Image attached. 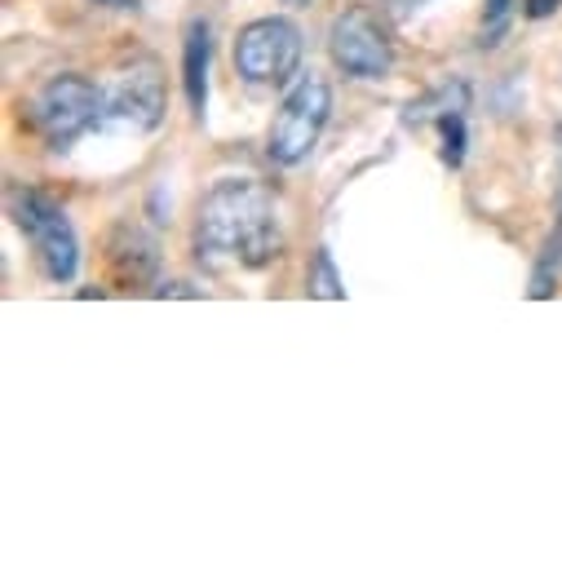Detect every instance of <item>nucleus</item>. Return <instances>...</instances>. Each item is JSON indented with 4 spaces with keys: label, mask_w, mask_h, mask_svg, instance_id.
<instances>
[{
    "label": "nucleus",
    "mask_w": 562,
    "mask_h": 562,
    "mask_svg": "<svg viewBox=\"0 0 562 562\" xmlns=\"http://www.w3.org/2000/svg\"><path fill=\"white\" fill-rule=\"evenodd\" d=\"M195 248L209 261H235L261 270L284 248L274 195L252 178H226L200 200Z\"/></svg>",
    "instance_id": "obj_1"
},
{
    "label": "nucleus",
    "mask_w": 562,
    "mask_h": 562,
    "mask_svg": "<svg viewBox=\"0 0 562 562\" xmlns=\"http://www.w3.org/2000/svg\"><path fill=\"white\" fill-rule=\"evenodd\" d=\"M328 115H333V89H328V80L315 76V71L302 76L289 89V98L279 102V111H274V124H270V137H266V156L274 165H284V169L302 165L315 151Z\"/></svg>",
    "instance_id": "obj_2"
},
{
    "label": "nucleus",
    "mask_w": 562,
    "mask_h": 562,
    "mask_svg": "<svg viewBox=\"0 0 562 562\" xmlns=\"http://www.w3.org/2000/svg\"><path fill=\"white\" fill-rule=\"evenodd\" d=\"M98 124H102V85H93L85 76L63 71L32 102V128L54 151H67L71 143H80V137Z\"/></svg>",
    "instance_id": "obj_3"
},
{
    "label": "nucleus",
    "mask_w": 562,
    "mask_h": 562,
    "mask_svg": "<svg viewBox=\"0 0 562 562\" xmlns=\"http://www.w3.org/2000/svg\"><path fill=\"white\" fill-rule=\"evenodd\" d=\"M14 222L27 235V244H32L36 261H41L45 279H54V284H71L76 266H80V239H76L71 217L45 191H19Z\"/></svg>",
    "instance_id": "obj_4"
},
{
    "label": "nucleus",
    "mask_w": 562,
    "mask_h": 562,
    "mask_svg": "<svg viewBox=\"0 0 562 562\" xmlns=\"http://www.w3.org/2000/svg\"><path fill=\"white\" fill-rule=\"evenodd\" d=\"M165 120V71L156 58H133L102 85V128L151 133Z\"/></svg>",
    "instance_id": "obj_5"
},
{
    "label": "nucleus",
    "mask_w": 562,
    "mask_h": 562,
    "mask_svg": "<svg viewBox=\"0 0 562 562\" xmlns=\"http://www.w3.org/2000/svg\"><path fill=\"white\" fill-rule=\"evenodd\" d=\"M328 54L333 63L355 80H381L394 67V41L385 19L372 5H350L328 27Z\"/></svg>",
    "instance_id": "obj_6"
},
{
    "label": "nucleus",
    "mask_w": 562,
    "mask_h": 562,
    "mask_svg": "<svg viewBox=\"0 0 562 562\" xmlns=\"http://www.w3.org/2000/svg\"><path fill=\"white\" fill-rule=\"evenodd\" d=\"M302 67V32L289 19H257L235 36V71L252 85H284Z\"/></svg>",
    "instance_id": "obj_7"
},
{
    "label": "nucleus",
    "mask_w": 562,
    "mask_h": 562,
    "mask_svg": "<svg viewBox=\"0 0 562 562\" xmlns=\"http://www.w3.org/2000/svg\"><path fill=\"white\" fill-rule=\"evenodd\" d=\"M106 257L120 274V284H147V279L156 274V266H160V248L143 226H115Z\"/></svg>",
    "instance_id": "obj_8"
},
{
    "label": "nucleus",
    "mask_w": 562,
    "mask_h": 562,
    "mask_svg": "<svg viewBox=\"0 0 562 562\" xmlns=\"http://www.w3.org/2000/svg\"><path fill=\"white\" fill-rule=\"evenodd\" d=\"M209 63H213V32L204 19H195L187 23V36H182V89L195 115H204L209 106Z\"/></svg>",
    "instance_id": "obj_9"
},
{
    "label": "nucleus",
    "mask_w": 562,
    "mask_h": 562,
    "mask_svg": "<svg viewBox=\"0 0 562 562\" xmlns=\"http://www.w3.org/2000/svg\"><path fill=\"white\" fill-rule=\"evenodd\" d=\"M306 293H311V297H328V302L346 297V289H341V274H337V266H333L328 248H319V252H315V261H311V274H306Z\"/></svg>",
    "instance_id": "obj_10"
},
{
    "label": "nucleus",
    "mask_w": 562,
    "mask_h": 562,
    "mask_svg": "<svg viewBox=\"0 0 562 562\" xmlns=\"http://www.w3.org/2000/svg\"><path fill=\"white\" fill-rule=\"evenodd\" d=\"M439 133H443V165L461 169V160H465V106L443 111L439 115Z\"/></svg>",
    "instance_id": "obj_11"
},
{
    "label": "nucleus",
    "mask_w": 562,
    "mask_h": 562,
    "mask_svg": "<svg viewBox=\"0 0 562 562\" xmlns=\"http://www.w3.org/2000/svg\"><path fill=\"white\" fill-rule=\"evenodd\" d=\"M509 10H514V0H487V19H483V45H492L505 23H509Z\"/></svg>",
    "instance_id": "obj_12"
},
{
    "label": "nucleus",
    "mask_w": 562,
    "mask_h": 562,
    "mask_svg": "<svg viewBox=\"0 0 562 562\" xmlns=\"http://www.w3.org/2000/svg\"><path fill=\"white\" fill-rule=\"evenodd\" d=\"M562 5V0H522V10H527V19H549L553 10Z\"/></svg>",
    "instance_id": "obj_13"
},
{
    "label": "nucleus",
    "mask_w": 562,
    "mask_h": 562,
    "mask_svg": "<svg viewBox=\"0 0 562 562\" xmlns=\"http://www.w3.org/2000/svg\"><path fill=\"white\" fill-rule=\"evenodd\" d=\"M156 297H200L191 284H178V279H173V284H160L156 289Z\"/></svg>",
    "instance_id": "obj_14"
},
{
    "label": "nucleus",
    "mask_w": 562,
    "mask_h": 562,
    "mask_svg": "<svg viewBox=\"0 0 562 562\" xmlns=\"http://www.w3.org/2000/svg\"><path fill=\"white\" fill-rule=\"evenodd\" d=\"M93 5H106V10H137V0H93Z\"/></svg>",
    "instance_id": "obj_15"
},
{
    "label": "nucleus",
    "mask_w": 562,
    "mask_h": 562,
    "mask_svg": "<svg viewBox=\"0 0 562 562\" xmlns=\"http://www.w3.org/2000/svg\"><path fill=\"white\" fill-rule=\"evenodd\" d=\"M289 5H297V0H289Z\"/></svg>",
    "instance_id": "obj_16"
}]
</instances>
